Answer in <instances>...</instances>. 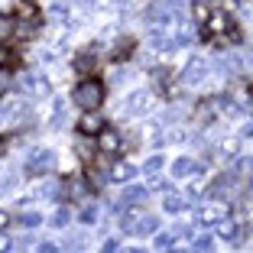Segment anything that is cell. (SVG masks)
Instances as JSON below:
<instances>
[{"instance_id":"1f68e13d","label":"cell","mask_w":253,"mask_h":253,"mask_svg":"<svg viewBox=\"0 0 253 253\" xmlns=\"http://www.w3.org/2000/svg\"><path fill=\"white\" fill-rule=\"evenodd\" d=\"M39 253H59V247L55 244H39Z\"/></svg>"},{"instance_id":"f1b7e54d","label":"cell","mask_w":253,"mask_h":253,"mask_svg":"<svg viewBox=\"0 0 253 253\" xmlns=\"http://www.w3.org/2000/svg\"><path fill=\"white\" fill-rule=\"evenodd\" d=\"M205 192H208V188L201 185V182H195V185H192V192H188V195H192V198H201V195H205Z\"/></svg>"},{"instance_id":"52a82bcc","label":"cell","mask_w":253,"mask_h":253,"mask_svg":"<svg viewBox=\"0 0 253 253\" xmlns=\"http://www.w3.org/2000/svg\"><path fill=\"white\" fill-rule=\"evenodd\" d=\"M78 133L82 136H97L101 133V114L97 111H88L82 120H78Z\"/></svg>"},{"instance_id":"5bb4252c","label":"cell","mask_w":253,"mask_h":253,"mask_svg":"<svg viewBox=\"0 0 253 253\" xmlns=\"http://www.w3.org/2000/svg\"><path fill=\"white\" fill-rule=\"evenodd\" d=\"M166 211H169V214H182V211L188 208V198H182V195H166Z\"/></svg>"},{"instance_id":"603a6c76","label":"cell","mask_w":253,"mask_h":253,"mask_svg":"<svg viewBox=\"0 0 253 253\" xmlns=\"http://www.w3.org/2000/svg\"><path fill=\"white\" fill-rule=\"evenodd\" d=\"M234 169H237V172H253V156H240Z\"/></svg>"},{"instance_id":"5b68a950","label":"cell","mask_w":253,"mask_h":253,"mask_svg":"<svg viewBox=\"0 0 253 253\" xmlns=\"http://www.w3.org/2000/svg\"><path fill=\"white\" fill-rule=\"evenodd\" d=\"M23 91L30 97H49L52 94V84H49V78H42V75H26V78H23Z\"/></svg>"},{"instance_id":"8fae6325","label":"cell","mask_w":253,"mask_h":253,"mask_svg":"<svg viewBox=\"0 0 253 253\" xmlns=\"http://www.w3.org/2000/svg\"><path fill=\"white\" fill-rule=\"evenodd\" d=\"M195 169H198V163H195V159H188V156H182V159H175V163H172V175H175V179H185V175H192Z\"/></svg>"},{"instance_id":"836d02e7","label":"cell","mask_w":253,"mask_h":253,"mask_svg":"<svg viewBox=\"0 0 253 253\" xmlns=\"http://www.w3.org/2000/svg\"><path fill=\"white\" fill-rule=\"evenodd\" d=\"M7 224H10V214H7V211H0V231H3Z\"/></svg>"},{"instance_id":"ac0fdd59","label":"cell","mask_w":253,"mask_h":253,"mask_svg":"<svg viewBox=\"0 0 253 253\" xmlns=\"http://www.w3.org/2000/svg\"><path fill=\"white\" fill-rule=\"evenodd\" d=\"M49 126H52V130H62V126H65V104H55V114H52V120H49Z\"/></svg>"},{"instance_id":"83f0119b","label":"cell","mask_w":253,"mask_h":253,"mask_svg":"<svg viewBox=\"0 0 253 253\" xmlns=\"http://www.w3.org/2000/svg\"><path fill=\"white\" fill-rule=\"evenodd\" d=\"M10 247H13V240L7 234H0V253H10Z\"/></svg>"},{"instance_id":"d4e9b609","label":"cell","mask_w":253,"mask_h":253,"mask_svg":"<svg viewBox=\"0 0 253 253\" xmlns=\"http://www.w3.org/2000/svg\"><path fill=\"white\" fill-rule=\"evenodd\" d=\"M78 217H82L84 224H94L97 221V208H82V214H78Z\"/></svg>"},{"instance_id":"ffe728a7","label":"cell","mask_w":253,"mask_h":253,"mask_svg":"<svg viewBox=\"0 0 253 253\" xmlns=\"http://www.w3.org/2000/svg\"><path fill=\"white\" fill-rule=\"evenodd\" d=\"M68 217H72V214H68V208H59V211L52 214V227H65Z\"/></svg>"},{"instance_id":"8992f818","label":"cell","mask_w":253,"mask_h":253,"mask_svg":"<svg viewBox=\"0 0 253 253\" xmlns=\"http://www.w3.org/2000/svg\"><path fill=\"white\" fill-rule=\"evenodd\" d=\"M227 217V205L224 201H208V205H201L198 211V224H217Z\"/></svg>"},{"instance_id":"7402d4cb","label":"cell","mask_w":253,"mask_h":253,"mask_svg":"<svg viewBox=\"0 0 253 253\" xmlns=\"http://www.w3.org/2000/svg\"><path fill=\"white\" fill-rule=\"evenodd\" d=\"M221 153H224V156H237V140H231V136L221 140Z\"/></svg>"},{"instance_id":"7a4b0ae2","label":"cell","mask_w":253,"mask_h":253,"mask_svg":"<svg viewBox=\"0 0 253 253\" xmlns=\"http://www.w3.org/2000/svg\"><path fill=\"white\" fill-rule=\"evenodd\" d=\"M205 75H208V62L201 59V55H192L188 65H185V72H182V84H201Z\"/></svg>"},{"instance_id":"30bf717a","label":"cell","mask_w":253,"mask_h":253,"mask_svg":"<svg viewBox=\"0 0 253 253\" xmlns=\"http://www.w3.org/2000/svg\"><path fill=\"white\" fill-rule=\"evenodd\" d=\"M214 227H217V237H221V240H227V244H244V240H240L237 224H234V221H227V217H224V221H217Z\"/></svg>"},{"instance_id":"3957f363","label":"cell","mask_w":253,"mask_h":253,"mask_svg":"<svg viewBox=\"0 0 253 253\" xmlns=\"http://www.w3.org/2000/svg\"><path fill=\"white\" fill-rule=\"evenodd\" d=\"M124 111L126 114H146V111H153V94H149V91H133V94H126Z\"/></svg>"},{"instance_id":"ba28073f","label":"cell","mask_w":253,"mask_h":253,"mask_svg":"<svg viewBox=\"0 0 253 253\" xmlns=\"http://www.w3.org/2000/svg\"><path fill=\"white\" fill-rule=\"evenodd\" d=\"M97 146H101V153H120L124 140H120V133H114V130H101V133H97Z\"/></svg>"},{"instance_id":"484cf974","label":"cell","mask_w":253,"mask_h":253,"mask_svg":"<svg viewBox=\"0 0 253 253\" xmlns=\"http://www.w3.org/2000/svg\"><path fill=\"white\" fill-rule=\"evenodd\" d=\"M39 221H42V217H39V214H33V211H30V214H23V224H26V227H36Z\"/></svg>"},{"instance_id":"7c38bea8","label":"cell","mask_w":253,"mask_h":253,"mask_svg":"<svg viewBox=\"0 0 253 253\" xmlns=\"http://www.w3.org/2000/svg\"><path fill=\"white\" fill-rule=\"evenodd\" d=\"M205 30H208V33H227L231 26H227V16H224V13H208Z\"/></svg>"},{"instance_id":"6da1fadb","label":"cell","mask_w":253,"mask_h":253,"mask_svg":"<svg viewBox=\"0 0 253 253\" xmlns=\"http://www.w3.org/2000/svg\"><path fill=\"white\" fill-rule=\"evenodd\" d=\"M72 97H75V104L82 107V111H97V107H101V101H104V88H101V82L88 78V82L75 84Z\"/></svg>"},{"instance_id":"9a60e30c","label":"cell","mask_w":253,"mask_h":253,"mask_svg":"<svg viewBox=\"0 0 253 253\" xmlns=\"http://www.w3.org/2000/svg\"><path fill=\"white\" fill-rule=\"evenodd\" d=\"M156 227H159V221H156V217H140V221H133V234H153V231H156Z\"/></svg>"},{"instance_id":"277c9868","label":"cell","mask_w":253,"mask_h":253,"mask_svg":"<svg viewBox=\"0 0 253 253\" xmlns=\"http://www.w3.org/2000/svg\"><path fill=\"white\" fill-rule=\"evenodd\" d=\"M55 166V153L52 149H36L30 156V166H26V172L30 175H39V172H49Z\"/></svg>"},{"instance_id":"4316f807","label":"cell","mask_w":253,"mask_h":253,"mask_svg":"<svg viewBox=\"0 0 253 253\" xmlns=\"http://www.w3.org/2000/svg\"><path fill=\"white\" fill-rule=\"evenodd\" d=\"M156 247H163V250H169V247H172V237H169V234H159V237H156Z\"/></svg>"},{"instance_id":"44dd1931","label":"cell","mask_w":253,"mask_h":253,"mask_svg":"<svg viewBox=\"0 0 253 253\" xmlns=\"http://www.w3.org/2000/svg\"><path fill=\"white\" fill-rule=\"evenodd\" d=\"M7 36H13V20L10 16H0V39H7Z\"/></svg>"},{"instance_id":"8d00e7d4","label":"cell","mask_w":253,"mask_h":253,"mask_svg":"<svg viewBox=\"0 0 253 253\" xmlns=\"http://www.w3.org/2000/svg\"><path fill=\"white\" fill-rule=\"evenodd\" d=\"M250 94H253V88H250Z\"/></svg>"},{"instance_id":"d590c367","label":"cell","mask_w":253,"mask_h":253,"mask_svg":"<svg viewBox=\"0 0 253 253\" xmlns=\"http://www.w3.org/2000/svg\"><path fill=\"white\" fill-rule=\"evenodd\" d=\"M126 253H146V250H126Z\"/></svg>"},{"instance_id":"f546056e","label":"cell","mask_w":253,"mask_h":253,"mask_svg":"<svg viewBox=\"0 0 253 253\" xmlns=\"http://www.w3.org/2000/svg\"><path fill=\"white\" fill-rule=\"evenodd\" d=\"M117 250H120V244H117V240H107V244L101 247V253H117Z\"/></svg>"},{"instance_id":"d6a6232c","label":"cell","mask_w":253,"mask_h":253,"mask_svg":"<svg viewBox=\"0 0 253 253\" xmlns=\"http://www.w3.org/2000/svg\"><path fill=\"white\" fill-rule=\"evenodd\" d=\"M240 136H244V140H253V124H244V130H240Z\"/></svg>"},{"instance_id":"2e32d148","label":"cell","mask_w":253,"mask_h":253,"mask_svg":"<svg viewBox=\"0 0 253 253\" xmlns=\"http://www.w3.org/2000/svg\"><path fill=\"white\" fill-rule=\"evenodd\" d=\"M130 175H133V166H130V163H117L111 169V179H117V182H126Z\"/></svg>"},{"instance_id":"e0dca14e","label":"cell","mask_w":253,"mask_h":253,"mask_svg":"<svg viewBox=\"0 0 253 253\" xmlns=\"http://www.w3.org/2000/svg\"><path fill=\"white\" fill-rule=\"evenodd\" d=\"M94 65H97V62L91 59V55H78V59H75V72H78V75H91Z\"/></svg>"},{"instance_id":"e575fe53","label":"cell","mask_w":253,"mask_h":253,"mask_svg":"<svg viewBox=\"0 0 253 253\" xmlns=\"http://www.w3.org/2000/svg\"><path fill=\"white\" fill-rule=\"evenodd\" d=\"M7 59H10V55H7V49L0 45V65H7Z\"/></svg>"},{"instance_id":"4dcf8cb0","label":"cell","mask_w":253,"mask_h":253,"mask_svg":"<svg viewBox=\"0 0 253 253\" xmlns=\"http://www.w3.org/2000/svg\"><path fill=\"white\" fill-rule=\"evenodd\" d=\"M208 13H211L208 7H195V20H201V23H205V20H208Z\"/></svg>"},{"instance_id":"4fadbf2b","label":"cell","mask_w":253,"mask_h":253,"mask_svg":"<svg viewBox=\"0 0 253 253\" xmlns=\"http://www.w3.org/2000/svg\"><path fill=\"white\" fill-rule=\"evenodd\" d=\"M146 188H143V185H126L124 188V201H126V205H140V201H146Z\"/></svg>"},{"instance_id":"d6986e66","label":"cell","mask_w":253,"mask_h":253,"mask_svg":"<svg viewBox=\"0 0 253 253\" xmlns=\"http://www.w3.org/2000/svg\"><path fill=\"white\" fill-rule=\"evenodd\" d=\"M221 68H224V72H240V59H237V55H224Z\"/></svg>"},{"instance_id":"9c48e42d","label":"cell","mask_w":253,"mask_h":253,"mask_svg":"<svg viewBox=\"0 0 253 253\" xmlns=\"http://www.w3.org/2000/svg\"><path fill=\"white\" fill-rule=\"evenodd\" d=\"M149 45L156 52H169V49H175V36H169L166 30H153L149 33Z\"/></svg>"},{"instance_id":"cb8c5ba5","label":"cell","mask_w":253,"mask_h":253,"mask_svg":"<svg viewBox=\"0 0 253 253\" xmlns=\"http://www.w3.org/2000/svg\"><path fill=\"white\" fill-rule=\"evenodd\" d=\"M163 163H166L163 156H153V159H149V163H146V172H149V175H156V172L163 169Z\"/></svg>"}]
</instances>
